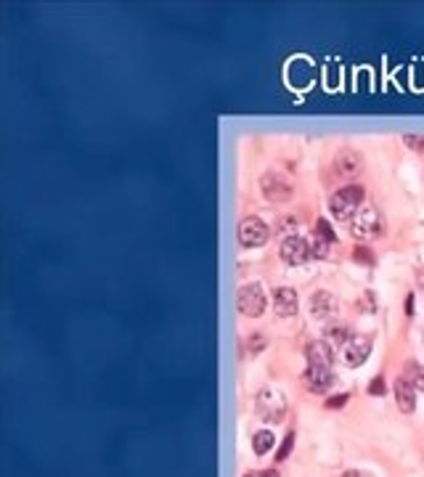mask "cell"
I'll list each match as a JSON object with an SVG mask.
<instances>
[{
    "mask_svg": "<svg viewBox=\"0 0 424 477\" xmlns=\"http://www.w3.org/2000/svg\"><path fill=\"white\" fill-rule=\"evenodd\" d=\"M406 313H414V294H409V297H406Z\"/></svg>",
    "mask_w": 424,
    "mask_h": 477,
    "instance_id": "cell-28",
    "label": "cell"
},
{
    "mask_svg": "<svg viewBox=\"0 0 424 477\" xmlns=\"http://www.w3.org/2000/svg\"><path fill=\"white\" fill-rule=\"evenodd\" d=\"M268 225L260 220V218H244L241 225H238V241H241V247H263L265 241H268Z\"/></svg>",
    "mask_w": 424,
    "mask_h": 477,
    "instance_id": "cell-5",
    "label": "cell"
},
{
    "mask_svg": "<svg viewBox=\"0 0 424 477\" xmlns=\"http://www.w3.org/2000/svg\"><path fill=\"white\" fill-rule=\"evenodd\" d=\"M406 144H409L411 149H419V151H424V141L419 138V135H409V138H406Z\"/></svg>",
    "mask_w": 424,
    "mask_h": 477,
    "instance_id": "cell-25",
    "label": "cell"
},
{
    "mask_svg": "<svg viewBox=\"0 0 424 477\" xmlns=\"http://www.w3.org/2000/svg\"><path fill=\"white\" fill-rule=\"evenodd\" d=\"M403 377L414 384V390H416V393H424V366L422 363H416V361H406V366H403Z\"/></svg>",
    "mask_w": 424,
    "mask_h": 477,
    "instance_id": "cell-15",
    "label": "cell"
},
{
    "mask_svg": "<svg viewBox=\"0 0 424 477\" xmlns=\"http://www.w3.org/2000/svg\"><path fill=\"white\" fill-rule=\"evenodd\" d=\"M305 358H308V366H324V369H331L334 363V350L326 340H313L305 347Z\"/></svg>",
    "mask_w": 424,
    "mask_h": 477,
    "instance_id": "cell-8",
    "label": "cell"
},
{
    "mask_svg": "<svg viewBox=\"0 0 424 477\" xmlns=\"http://www.w3.org/2000/svg\"><path fill=\"white\" fill-rule=\"evenodd\" d=\"M326 337H329L331 342L337 344H344L350 337H353V331H350V326L347 324H331L329 329H326Z\"/></svg>",
    "mask_w": 424,
    "mask_h": 477,
    "instance_id": "cell-17",
    "label": "cell"
},
{
    "mask_svg": "<svg viewBox=\"0 0 424 477\" xmlns=\"http://www.w3.org/2000/svg\"><path fill=\"white\" fill-rule=\"evenodd\" d=\"M292 446H294V432H289V435L284 437V443H281V448L276 450V462H284V459L289 456Z\"/></svg>",
    "mask_w": 424,
    "mask_h": 477,
    "instance_id": "cell-19",
    "label": "cell"
},
{
    "mask_svg": "<svg viewBox=\"0 0 424 477\" xmlns=\"http://www.w3.org/2000/svg\"><path fill=\"white\" fill-rule=\"evenodd\" d=\"M337 308H340V303L331 292H316L310 297V313L316 318H331L337 313Z\"/></svg>",
    "mask_w": 424,
    "mask_h": 477,
    "instance_id": "cell-13",
    "label": "cell"
},
{
    "mask_svg": "<svg viewBox=\"0 0 424 477\" xmlns=\"http://www.w3.org/2000/svg\"><path fill=\"white\" fill-rule=\"evenodd\" d=\"M393 393H395V403L400 414H414V409H416V390H414V384L406 377H397L395 384H393Z\"/></svg>",
    "mask_w": 424,
    "mask_h": 477,
    "instance_id": "cell-10",
    "label": "cell"
},
{
    "mask_svg": "<svg viewBox=\"0 0 424 477\" xmlns=\"http://www.w3.org/2000/svg\"><path fill=\"white\" fill-rule=\"evenodd\" d=\"M310 241L303 238L300 234H292V236L284 238L281 244V260L287 265H305L310 260Z\"/></svg>",
    "mask_w": 424,
    "mask_h": 477,
    "instance_id": "cell-4",
    "label": "cell"
},
{
    "mask_svg": "<svg viewBox=\"0 0 424 477\" xmlns=\"http://www.w3.org/2000/svg\"><path fill=\"white\" fill-rule=\"evenodd\" d=\"M265 347V337H250V350L252 353H260Z\"/></svg>",
    "mask_w": 424,
    "mask_h": 477,
    "instance_id": "cell-23",
    "label": "cell"
},
{
    "mask_svg": "<svg viewBox=\"0 0 424 477\" xmlns=\"http://www.w3.org/2000/svg\"><path fill=\"white\" fill-rule=\"evenodd\" d=\"M329 238H321V236H316L313 241H310V255L313 257H326L329 255Z\"/></svg>",
    "mask_w": 424,
    "mask_h": 477,
    "instance_id": "cell-18",
    "label": "cell"
},
{
    "mask_svg": "<svg viewBox=\"0 0 424 477\" xmlns=\"http://www.w3.org/2000/svg\"><path fill=\"white\" fill-rule=\"evenodd\" d=\"M260 188H263V194L268 202H289L292 199V186L289 181L284 178V175H278V172H265L263 181H260Z\"/></svg>",
    "mask_w": 424,
    "mask_h": 477,
    "instance_id": "cell-6",
    "label": "cell"
},
{
    "mask_svg": "<svg viewBox=\"0 0 424 477\" xmlns=\"http://www.w3.org/2000/svg\"><path fill=\"white\" fill-rule=\"evenodd\" d=\"M265 310V292L260 284H247L238 289V313L247 318L263 316Z\"/></svg>",
    "mask_w": 424,
    "mask_h": 477,
    "instance_id": "cell-3",
    "label": "cell"
},
{
    "mask_svg": "<svg viewBox=\"0 0 424 477\" xmlns=\"http://www.w3.org/2000/svg\"><path fill=\"white\" fill-rule=\"evenodd\" d=\"M257 409L263 411L268 422H281L284 419V397L273 393V390H263L257 397Z\"/></svg>",
    "mask_w": 424,
    "mask_h": 477,
    "instance_id": "cell-9",
    "label": "cell"
},
{
    "mask_svg": "<svg viewBox=\"0 0 424 477\" xmlns=\"http://www.w3.org/2000/svg\"><path fill=\"white\" fill-rule=\"evenodd\" d=\"M342 477H366V475H361V472H356V469H350V472H344Z\"/></svg>",
    "mask_w": 424,
    "mask_h": 477,
    "instance_id": "cell-29",
    "label": "cell"
},
{
    "mask_svg": "<svg viewBox=\"0 0 424 477\" xmlns=\"http://www.w3.org/2000/svg\"><path fill=\"white\" fill-rule=\"evenodd\" d=\"M353 257H356L358 263H366V265L374 263V255H371V250L369 247H363V244H358L356 252H353Z\"/></svg>",
    "mask_w": 424,
    "mask_h": 477,
    "instance_id": "cell-20",
    "label": "cell"
},
{
    "mask_svg": "<svg viewBox=\"0 0 424 477\" xmlns=\"http://www.w3.org/2000/svg\"><path fill=\"white\" fill-rule=\"evenodd\" d=\"M273 310H276V316L281 318H289L297 313V292L289 289V287H278L273 292Z\"/></svg>",
    "mask_w": 424,
    "mask_h": 477,
    "instance_id": "cell-12",
    "label": "cell"
},
{
    "mask_svg": "<svg viewBox=\"0 0 424 477\" xmlns=\"http://www.w3.org/2000/svg\"><path fill=\"white\" fill-rule=\"evenodd\" d=\"M382 215L379 210L374 207V204H363L358 215L353 218V225H350V231H353V236L361 238V241H369V238L379 236L382 234Z\"/></svg>",
    "mask_w": 424,
    "mask_h": 477,
    "instance_id": "cell-2",
    "label": "cell"
},
{
    "mask_svg": "<svg viewBox=\"0 0 424 477\" xmlns=\"http://www.w3.org/2000/svg\"><path fill=\"white\" fill-rule=\"evenodd\" d=\"M344 403H347V395H337V397H329V400H326V406H329V409H340V406H344Z\"/></svg>",
    "mask_w": 424,
    "mask_h": 477,
    "instance_id": "cell-24",
    "label": "cell"
},
{
    "mask_svg": "<svg viewBox=\"0 0 424 477\" xmlns=\"http://www.w3.org/2000/svg\"><path fill=\"white\" fill-rule=\"evenodd\" d=\"M369 393L371 395H384V379L382 377H377V379L369 384Z\"/></svg>",
    "mask_w": 424,
    "mask_h": 477,
    "instance_id": "cell-22",
    "label": "cell"
},
{
    "mask_svg": "<svg viewBox=\"0 0 424 477\" xmlns=\"http://www.w3.org/2000/svg\"><path fill=\"white\" fill-rule=\"evenodd\" d=\"M334 170H337V175H342V178L356 175V172L361 170V154L353 151V149L337 151V157H334Z\"/></svg>",
    "mask_w": 424,
    "mask_h": 477,
    "instance_id": "cell-14",
    "label": "cell"
},
{
    "mask_svg": "<svg viewBox=\"0 0 424 477\" xmlns=\"http://www.w3.org/2000/svg\"><path fill=\"white\" fill-rule=\"evenodd\" d=\"M294 228H297V220H294V218H284V220H281V231H294Z\"/></svg>",
    "mask_w": 424,
    "mask_h": 477,
    "instance_id": "cell-26",
    "label": "cell"
},
{
    "mask_svg": "<svg viewBox=\"0 0 424 477\" xmlns=\"http://www.w3.org/2000/svg\"><path fill=\"white\" fill-rule=\"evenodd\" d=\"M273 443H276L273 432H268V430H260V432H255V437H252V450H255L257 456H265L268 450L273 448Z\"/></svg>",
    "mask_w": 424,
    "mask_h": 477,
    "instance_id": "cell-16",
    "label": "cell"
},
{
    "mask_svg": "<svg viewBox=\"0 0 424 477\" xmlns=\"http://www.w3.org/2000/svg\"><path fill=\"white\" fill-rule=\"evenodd\" d=\"M363 202H366V191H363L361 186L353 183V186L340 188V191H334L329 207L337 220H353L358 215V210L363 207Z\"/></svg>",
    "mask_w": 424,
    "mask_h": 477,
    "instance_id": "cell-1",
    "label": "cell"
},
{
    "mask_svg": "<svg viewBox=\"0 0 424 477\" xmlns=\"http://www.w3.org/2000/svg\"><path fill=\"white\" fill-rule=\"evenodd\" d=\"M244 477H278L273 469H265V472H260V475H255V472H250V475H244Z\"/></svg>",
    "mask_w": 424,
    "mask_h": 477,
    "instance_id": "cell-27",
    "label": "cell"
},
{
    "mask_svg": "<svg viewBox=\"0 0 424 477\" xmlns=\"http://www.w3.org/2000/svg\"><path fill=\"white\" fill-rule=\"evenodd\" d=\"M303 382L310 393H326L331 384H334V377H331V371L324 369V366H308Z\"/></svg>",
    "mask_w": 424,
    "mask_h": 477,
    "instance_id": "cell-11",
    "label": "cell"
},
{
    "mask_svg": "<svg viewBox=\"0 0 424 477\" xmlns=\"http://www.w3.org/2000/svg\"><path fill=\"white\" fill-rule=\"evenodd\" d=\"M371 353V340L366 337H350L347 342L342 344V358L347 366H361Z\"/></svg>",
    "mask_w": 424,
    "mask_h": 477,
    "instance_id": "cell-7",
    "label": "cell"
},
{
    "mask_svg": "<svg viewBox=\"0 0 424 477\" xmlns=\"http://www.w3.org/2000/svg\"><path fill=\"white\" fill-rule=\"evenodd\" d=\"M316 236L321 238H329V241H334V231H331V225L321 218V220H316Z\"/></svg>",
    "mask_w": 424,
    "mask_h": 477,
    "instance_id": "cell-21",
    "label": "cell"
}]
</instances>
